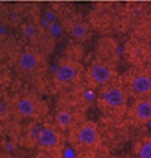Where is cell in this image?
<instances>
[{
    "label": "cell",
    "mask_w": 151,
    "mask_h": 158,
    "mask_svg": "<svg viewBox=\"0 0 151 158\" xmlns=\"http://www.w3.org/2000/svg\"><path fill=\"white\" fill-rule=\"evenodd\" d=\"M45 105L39 96L33 94H25L18 96L13 102V113L22 120L36 121L44 115Z\"/></svg>",
    "instance_id": "6da1fadb"
},
{
    "label": "cell",
    "mask_w": 151,
    "mask_h": 158,
    "mask_svg": "<svg viewBox=\"0 0 151 158\" xmlns=\"http://www.w3.org/2000/svg\"><path fill=\"white\" fill-rule=\"evenodd\" d=\"M98 101L100 106L106 110L110 111H121L126 107L128 103V94L125 88L118 85V84H108L99 91Z\"/></svg>",
    "instance_id": "7a4b0ae2"
},
{
    "label": "cell",
    "mask_w": 151,
    "mask_h": 158,
    "mask_svg": "<svg viewBox=\"0 0 151 158\" xmlns=\"http://www.w3.org/2000/svg\"><path fill=\"white\" fill-rule=\"evenodd\" d=\"M116 69L104 60H93L87 69V83L92 88H103L113 83Z\"/></svg>",
    "instance_id": "3957f363"
},
{
    "label": "cell",
    "mask_w": 151,
    "mask_h": 158,
    "mask_svg": "<svg viewBox=\"0 0 151 158\" xmlns=\"http://www.w3.org/2000/svg\"><path fill=\"white\" fill-rule=\"evenodd\" d=\"M84 68L78 60L74 59H63L56 65L54 72V84L56 87L65 88L71 85L80 78Z\"/></svg>",
    "instance_id": "277c9868"
},
{
    "label": "cell",
    "mask_w": 151,
    "mask_h": 158,
    "mask_svg": "<svg viewBox=\"0 0 151 158\" xmlns=\"http://www.w3.org/2000/svg\"><path fill=\"white\" fill-rule=\"evenodd\" d=\"M71 131V138L78 146L84 148H93L100 143V131L92 121L77 123Z\"/></svg>",
    "instance_id": "5b68a950"
},
{
    "label": "cell",
    "mask_w": 151,
    "mask_h": 158,
    "mask_svg": "<svg viewBox=\"0 0 151 158\" xmlns=\"http://www.w3.org/2000/svg\"><path fill=\"white\" fill-rule=\"evenodd\" d=\"M60 132L62 131L58 129L55 125L44 124V125H41L37 133L36 146L41 150L48 151V153L58 151L62 147V133Z\"/></svg>",
    "instance_id": "8992f818"
},
{
    "label": "cell",
    "mask_w": 151,
    "mask_h": 158,
    "mask_svg": "<svg viewBox=\"0 0 151 158\" xmlns=\"http://www.w3.org/2000/svg\"><path fill=\"white\" fill-rule=\"evenodd\" d=\"M41 62H43V55H41L40 51L37 48L26 47L17 55L15 66L21 73L32 74V73L39 70Z\"/></svg>",
    "instance_id": "52a82bcc"
},
{
    "label": "cell",
    "mask_w": 151,
    "mask_h": 158,
    "mask_svg": "<svg viewBox=\"0 0 151 158\" xmlns=\"http://www.w3.org/2000/svg\"><path fill=\"white\" fill-rule=\"evenodd\" d=\"M129 92L137 98H147L151 94V74L149 73H136L129 80Z\"/></svg>",
    "instance_id": "ba28073f"
},
{
    "label": "cell",
    "mask_w": 151,
    "mask_h": 158,
    "mask_svg": "<svg viewBox=\"0 0 151 158\" xmlns=\"http://www.w3.org/2000/svg\"><path fill=\"white\" fill-rule=\"evenodd\" d=\"M131 117L139 124L151 123V98H137L131 107Z\"/></svg>",
    "instance_id": "9c48e42d"
},
{
    "label": "cell",
    "mask_w": 151,
    "mask_h": 158,
    "mask_svg": "<svg viewBox=\"0 0 151 158\" xmlns=\"http://www.w3.org/2000/svg\"><path fill=\"white\" fill-rule=\"evenodd\" d=\"M66 32L70 36V39H73L74 41H85L91 35V26L87 21L84 19H74L69 21L66 25Z\"/></svg>",
    "instance_id": "30bf717a"
},
{
    "label": "cell",
    "mask_w": 151,
    "mask_h": 158,
    "mask_svg": "<svg viewBox=\"0 0 151 158\" xmlns=\"http://www.w3.org/2000/svg\"><path fill=\"white\" fill-rule=\"evenodd\" d=\"M54 120H55V127L60 131H70L77 124V118H76L74 111L67 107L56 109Z\"/></svg>",
    "instance_id": "8fae6325"
},
{
    "label": "cell",
    "mask_w": 151,
    "mask_h": 158,
    "mask_svg": "<svg viewBox=\"0 0 151 158\" xmlns=\"http://www.w3.org/2000/svg\"><path fill=\"white\" fill-rule=\"evenodd\" d=\"M21 32H22L23 37L28 39L30 41H36L40 40L41 36H43V28L39 26L35 22H25L21 26Z\"/></svg>",
    "instance_id": "7c38bea8"
},
{
    "label": "cell",
    "mask_w": 151,
    "mask_h": 158,
    "mask_svg": "<svg viewBox=\"0 0 151 158\" xmlns=\"http://www.w3.org/2000/svg\"><path fill=\"white\" fill-rule=\"evenodd\" d=\"M136 157L137 158H151V138L143 139L136 146Z\"/></svg>",
    "instance_id": "4fadbf2b"
},
{
    "label": "cell",
    "mask_w": 151,
    "mask_h": 158,
    "mask_svg": "<svg viewBox=\"0 0 151 158\" xmlns=\"http://www.w3.org/2000/svg\"><path fill=\"white\" fill-rule=\"evenodd\" d=\"M11 113H13V103L6 99H0V121L8 118Z\"/></svg>",
    "instance_id": "5bb4252c"
}]
</instances>
